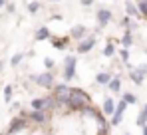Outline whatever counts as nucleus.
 I'll return each mask as SVG.
<instances>
[{
	"instance_id": "nucleus-9",
	"label": "nucleus",
	"mask_w": 147,
	"mask_h": 135,
	"mask_svg": "<svg viewBox=\"0 0 147 135\" xmlns=\"http://www.w3.org/2000/svg\"><path fill=\"white\" fill-rule=\"evenodd\" d=\"M147 76V66H137V68H131L129 70V80L135 84V86H141L143 80Z\"/></svg>"
},
{
	"instance_id": "nucleus-20",
	"label": "nucleus",
	"mask_w": 147,
	"mask_h": 135,
	"mask_svg": "<svg viewBox=\"0 0 147 135\" xmlns=\"http://www.w3.org/2000/svg\"><path fill=\"white\" fill-rule=\"evenodd\" d=\"M26 8H28V12H30V14H38V12H40V8H42V4H40L38 0H34V2H28V6H26Z\"/></svg>"
},
{
	"instance_id": "nucleus-23",
	"label": "nucleus",
	"mask_w": 147,
	"mask_h": 135,
	"mask_svg": "<svg viewBox=\"0 0 147 135\" xmlns=\"http://www.w3.org/2000/svg\"><path fill=\"white\" fill-rule=\"evenodd\" d=\"M135 6H137V10H139V16H141V18H147V0L137 2Z\"/></svg>"
},
{
	"instance_id": "nucleus-32",
	"label": "nucleus",
	"mask_w": 147,
	"mask_h": 135,
	"mask_svg": "<svg viewBox=\"0 0 147 135\" xmlns=\"http://www.w3.org/2000/svg\"><path fill=\"white\" fill-rule=\"evenodd\" d=\"M48 2H62V0H48Z\"/></svg>"
},
{
	"instance_id": "nucleus-17",
	"label": "nucleus",
	"mask_w": 147,
	"mask_h": 135,
	"mask_svg": "<svg viewBox=\"0 0 147 135\" xmlns=\"http://www.w3.org/2000/svg\"><path fill=\"white\" fill-rule=\"evenodd\" d=\"M101 54H103V56H105V58H113V56H115V54H117V48H115V46H113V40H109V42H107V44H105V48H103V50H101Z\"/></svg>"
},
{
	"instance_id": "nucleus-16",
	"label": "nucleus",
	"mask_w": 147,
	"mask_h": 135,
	"mask_svg": "<svg viewBox=\"0 0 147 135\" xmlns=\"http://www.w3.org/2000/svg\"><path fill=\"white\" fill-rule=\"evenodd\" d=\"M107 88L111 93H119L121 91V76H115V78H111V82L107 84Z\"/></svg>"
},
{
	"instance_id": "nucleus-30",
	"label": "nucleus",
	"mask_w": 147,
	"mask_h": 135,
	"mask_svg": "<svg viewBox=\"0 0 147 135\" xmlns=\"http://www.w3.org/2000/svg\"><path fill=\"white\" fill-rule=\"evenodd\" d=\"M141 113H143V115H145V117H147V103H145V105H143V109H141Z\"/></svg>"
},
{
	"instance_id": "nucleus-7",
	"label": "nucleus",
	"mask_w": 147,
	"mask_h": 135,
	"mask_svg": "<svg viewBox=\"0 0 147 135\" xmlns=\"http://www.w3.org/2000/svg\"><path fill=\"white\" fill-rule=\"evenodd\" d=\"M111 20H113V12H111L109 8H98V12H96V24H98V30L105 28Z\"/></svg>"
},
{
	"instance_id": "nucleus-1",
	"label": "nucleus",
	"mask_w": 147,
	"mask_h": 135,
	"mask_svg": "<svg viewBox=\"0 0 147 135\" xmlns=\"http://www.w3.org/2000/svg\"><path fill=\"white\" fill-rule=\"evenodd\" d=\"M88 105H92L90 93L84 91V90H80V88H72L70 97H68V101L64 103L62 109H66V113H80L84 107H88Z\"/></svg>"
},
{
	"instance_id": "nucleus-5",
	"label": "nucleus",
	"mask_w": 147,
	"mask_h": 135,
	"mask_svg": "<svg viewBox=\"0 0 147 135\" xmlns=\"http://www.w3.org/2000/svg\"><path fill=\"white\" fill-rule=\"evenodd\" d=\"M26 117H28V121H30V125H36V127H42V125H46L50 121V111H30L26 113Z\"/></svg>"
},
{
	"instance_id": "nucleus-24",
	"label": "nucleus",
	"mask_w": 147,
	"mask_h": 135,
	"mask_svg": "<svg viewBox=\"0 0 147 135\" xmlns=\"http://www.w3.org/2000/svg\"><path fill=\"white\" fill-rule=\"evenodd\" d=\"M44 68H46V72H52L56 68V60L54 58H44Z\"/></svg>"
},
{
	"instance_id": "nucleus-15",
	"label": "nucleus",
	"mask_w": 147,
	"mask_h": 135,
	"mask_svg": "<svg viewBox=\"0 0 147 135\" xmlns=\"http://www.w3.org/2000/svg\"><path fill=\"white\" fill-rule=\"evenodd\" d=\"M111 78H113V76H111L109 72H99L98 76H96V84H98V86H107V84L111 82Z\"/></svg>"
},
{
	"instance_id": "nucleus-22",
	"label": "nucleus",
	"mask_w": 147,
	"mask_h": 135,
	"mask_svg": "<svg viewBox=\"0 0 147 135\" xmlns=\"http://www.w3.org/2000/svg\"><path fill=\"white\" fill-rule=\"evenodd\" d=\"M12 91H14V86H4V101L6 103H12Z\"/></svg>"
},
{
	"instance_id": "nucleus-33",
	"label": "nucleus",
	"mask_w": 147,
	"mask_h": 135,
	"mask_svg": "<svg viewBox=\"0 0 147 135\" xmlns=\"http://www.w3.org/2000/svg\"><path fill=\"white\" fill-rule=\"evenodd\" d=\"M137 2H143V0H137Z\"/></svg>"
},
{
	"instance_id": "nucleus-25",
	"label": "nucleus",
	"mask_w": 147,
	"mask_h": 135,
	"mask_svg": "<svg viewBox=\"0 0 147 135\" xmlns=\"http://www.w3.org/2000/svg\"><path fill=\"white\" fill-rule=\"evenodd\" d=\"M119 58H121L123 64H129V50H127V48H121V50H119Z\"/></svg>"
},
{
	"instance_id": "nucleus-21",
	"label": "nucleus",
	"mask_w": 147,
	"mask_h": 135,
	"mask_svg": "<svg viewBox=\"0 0 147 135\" xmlns=\"http://www.w3.org/2000/svg\"><path fill=\"white\" fill-rule=\"evenodd\" d=\"M22 60H24V54H20V52H18V54H14V56L10 58V66H12V68H18L20 64H22Z\"/></svg>"
},
{
	"instance_id": "nucleus-3",
	"label": "nucleus",
	"mask_w": 147,
	"mask_h": 135,
	"mask_svg": "<svg viewBox=\"0 0 147 135\" xmlns=\"http://www.w3.org/2000/svg\"><path fill=\"white\" fill-rule=\"evenodd\" d=\"M56 107V99L54 95H44V97H34L30 101V109L32 111H50Z\"/></svg>"
},
{
	"instance_id": "nucleus-12",
	"label": "nucleus",
	"mask_w": 147,
	"mask_h": 135,
	"mask_svg": "<svg viewBox=\"0 0 147 135\" xmlns=\"http://www.w3.org/2000/svg\"><path fill=\"white\" fill-rule=\"evenodd\" d=\"M50 36H52V30H50L46 24L40 26V28L34 32V40H36V42H46V40H50Z\"/></svg>"
},
{
	"instance_id": "nucleus-28",
	"label": "nucleus",
	"mask_w": 147,
	"mask_h": 135,
	"mask_svg": "<svg viewBox=\"0 0 147 135\" xmlns=\"http://www.w3.org/2000/svg\"><path fill=\"white\" fill-rule=\"evenodd\" d=\"M10 109H12V111H16V109H18V111H20V103H16V101H14V103H12V105H10Z\"/></svg>"
},
{
	"instance_id": "nucleus-18",
	"label": "nucleus",
	"mask_w": 147,
	"mask_h": 135,
	"mask_svg": "<svg viewBox=\"0 0 147 135\" xmlns=\"http://www.w3.org/2000/svg\"><path fill=\"white\" fill-rule=\"evenodd\" d=\"M131 44H133V32L125 30V32H123V38H121V46L129 50V48H131Z\"/></svg>"
},
{
	"instance_id": "nucleus-29",
	"label": "nucleus",
	"mask_w": 147,
	"mask_h": 135,
	"mask_svg": "<svg viewBox=\"0 0 147 135\" xmlns=\"http://www.w3.org/2000/svg\"><path fill=\"white\" fill-rule=\"evenodd\" d=\"M6 2H8V0H0V10H2V8L6 6Z\"/></svg>"
},
{
	"instance_id": "nucleus-8",
	"label": "nucleus",
	"mask_w": 147,
	"mask_h": 135,
	"mask_svg": "<svg viewBox=\"0 0 147 135\" xmlns=\"http://www.w3.org/2000/svg\"><path fill=\"white\" fill-rule=\"evenodd\" d=\"M125 109H127V103H125L123 99L115 101V111H113L111 121H109V125H111V127H117V125L123 121V113H125Z\"/></svg>"
},
{
	"instance_id": "nucleus-4",
	"label": "nucleus",
	"mask_w": 147,
	"mask_h": 135,
	"mask_svg": "<svg viewBox=\"0 0 147 135\" xmlns=\"http://www.w3.org/2000/svg\"><path fill=\"white\" fill-rule=\"evenodd\" d=\"M30 80L38 86V88H42V90H52L54 88V74L52 72H42V74H34V76H30Z\"/></svg>"
},
{
	"instance_id": "nucleus-34",
	"label": "nucleus",
	"mask_w": 147,
	"mask_h": 135,
	"mask_svg": "<svg viewBox=\"0 0 147 135\" xmlns=\"http://www.w3.org/2000/svg\"><path fill=\"white\" fill-rule=\"evenodd\" d=\"M125 135H129V133H125Z\"/></svg>"
},
{
	"instance_id": "nucleus-2",
	"label": "nucleus",
	"mask_w": 147,
	"mask_h": 135,
	"mask_svg": "<svg viewBox=\"0 0 147 135\" xmlns=\"http://www.w3.org/2000/svg\"><path fill=\"white\" fill-rule=\"evenodd\" d=\"M76 76H78V58H76L74 54H68V56L64 58V66H62V78H64V82L68 84V82L76 80Z\"/></svg>"
},
{
	"instance_id": "nucleus-27",
	"label": "nucleus",
	"mask_w": 147,
	"mask_h": 135,
	"mask_svg": "<svg viewBox=\"0 0 147 135\" xmlns=\"http://www.w3.org/2000/svg\"><path fill=\"white\" fill-rule=\"evenodd\" d=\"M80 4H82L84 8H90V6L94 4V0H80Z\"/></svg>"
},
{
	"instance_id": "nucleus-19",
	"label": "nucleus",
	"mask_w": 147,
	"mask_h": 135,
	"mask_svg": "<svg viewBox=\"0 0 147 135\" xmlns=\"http://www.w3.org/2000/svg\"><path fill=\"white\" fill-rule=\"evenodd\" d=\"M121 99L127 103V105H135V103H137V95H135V93H131V91H125Z\"/></svg>"
},
{
	"instance_id": "nucleus-11",
	"label": "nucleus",
	"mask_w": 147,
	"mask_h": 135,
	"mask_svg": "<svg viewBox=\"0 0 147 135\" xmlns=\"http://www.w3.org/2000/svg\"><path fill=\"white\" fill-rule=\"evenodd\" d=\"M48 42L52 44V48H56V50H66L68 44H70V36H54V34H52Z\"/></svg>"
},
{
	"instance_id": "nucleus-26",
	"label": "nucleus",
	"mask_w": 147,
	"mask_h": 135,
	"mask_svg": "<svg viewBox=\"0 0 147 135\" xmlns=\"http://www.w3.org/2000/svg\"><path fill=\"white\" fill-rule=\"evenodd\" d=\"M4 8H6V12H8V14H14V10H16V6H14L12 2H6V6H4Z\"/></svg>"
},
{
	"instance_id": "nucleus-6",
	"label": "nucleus",
	"mask_w": 147,
	"mask_h": 135,
	"mask_svg": "<svg viewBox=\"0 0 147 135\" xmlns=\"http://www.w3.org/2000/svg\"><path fill=\"white\" fill-rule=\"evenodd\" d=\"M96 42H98L96 34H88L84 40H80V42H78V46H76V52H78V54H90V52L94 50Z\"/></svg>"
},
{
	"instance_id": "nucleus-13",
	"label": "nucleus",
	"mask_w": 147,
	"mask_h": 135,
	"mask_svg": "<svg viewBox=\"0 0 147 135\" xmlns=\"http://www.w3.org/2000/svg\"><path fill=\"white\" fill-rule=\"evenodd\" d=\"M113 111H115V99H113L111 95H107V97L103 99L101 113H103V115H113Z\"/></svg>"
},
{
	"instance_id": "nucleus-10",
	"label": "nucleus",
	"mask_w": 147,
	"mask_h": 135,
	"mask_svg": "<svg viewBox=\"0 0 147 135\" xmlns=\"http://www.w3.org/2000/svg\"><path fill=\"white\" fill-rule=\"evenodd\" d=\"M88 36V28L84 26V24H76L70 28V40H76V42H80V40H84Z\"/></svg>"
},
{
	"instance_id": "nucleus-31",
	"label": "nucleus",
	"mask_w": 147,
	"mask_h": 135,
	"mask_svg": "<svg viewBox=\"0 0 147 135\" xmlns=\"http://www.w3.org/2000/svg\"><path fill=\"white\" fill-rule=\"evenodd\" d=\"M141 131H143V135H147V123L143 125V127H141Z\"/></svg>"
},
{
	"instance_id": "nucleus-14",
	"label": "nucleus",
	"mask_w": 147,
	"mask_h": 135,
	"mask_svg": "<svg viewBox=\"0 0 147 135\" xmlns=\"http://www.w3.org/2000/svg\"><path fill=\"white\" fill-rule=\"evenodd\" d=\"M125 12H127L129 18H141V16H139V10H137V6H135L133 0H125Z\"/></svg>"
}]
</instances>
